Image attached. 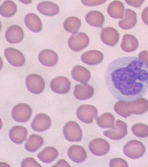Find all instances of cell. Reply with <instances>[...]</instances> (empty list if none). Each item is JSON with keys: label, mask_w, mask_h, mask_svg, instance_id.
I'll use <instances>...</instances> for the list:
<instances>
[{"label": "cell", "mask_w": 148, "mask_h": 167, "mask_svg": "<svg viewBox=\"0 0 148 167\" xmlns=\"http://www.w3.org/2000/svg\"><path fill=\"white\" fill-rule=\"evenodd\" d=\"M105 80L115 98L127 102L137 101L148 91V65L135 56L117 58L108 66Z\"/></svg>", "instance_id": "1"}, {"label": "cell", "mask_w": 148, "mask_h": 167, "mask_svg": "<svg viewBox=\"0 0 148 167\" xmlns=\"http://www.w3.org/2000/svg\"><path fill=\"white\" fill-rule=\"evenodd\" d=\"M123 152L125 155L129 158L136 159L144 155L145 152V148L140 141L133 140L129 141L125 145Z\"/></svg>", "instance_id": "2"}, {"label": "cell", "mask_w": 148, "mask_h": 167, "mask_svg": "<svg viewBox=\"0 0 148 167\" xmlns=\"http://www.w3.org/2000/svg\"><path fill=\"white\" fill-rule=\"evenodd\" d=\"M65 138L70 142H79L82 133L79 125L74 121H69L65 124L63 130Z\"/></svg>", "instance_id": "3"}, {"label": "cell", "mask_w": 148, "mask_h": 167, "mask_svg": "<svg viewBox=\"0 0 148 167\" xmlns=\"http://www.w3.org/2000/svg\"><path fill=\"white\" fill-rule=\"evenodd\" d=\"M98 110L94 106L88 104L83 105L77 109L76 115L81 121L86 123H90L97 117Z\"/></svg>", "instance_id": "4"}, {"label": "cell", "mask_w": 148, "mask_h": 167, "mask_svg": "<svg viewBox=\"0 0 148 167\" xmlns=\"http://www.w3.org/2000/svg\"><path fill=\"white\" fill-rule=\"evenodd\" d=\"M32 109L28 104L20 103L15 105L11 112L12 117L14 120L20 122H24L30 119Z\"/></svg>", "instance_id": "5"}, {"label": "cell", "mask_w": 148, "mask_h": 167, "mask_svg": "<svg viewBox=\"0 0 148 167\" xmlns=\"http://www.w3.org/2000/svg\"><path fill=\"white\" fill-rule=\"evenodd\" d=\"M89 39L84 33L79 32L72 35L68 40V45L72 51L79 52L86 47L88 45Z\"/></svg>", "instance_id": "6"}, {"label": "cell", "mask_w": 148, "mask_h": 167, "mask_svg": "<svg viewBox=\"0 0 148 167\" xmlns=\"http://www.w3.org/2000/svg\"><path fill=\"white\" fill-rule=\"evenodd\" d=\"M25 83L28 90L35 94L41 93L45 87L43 78L40 75L35 74L28 75L26 78Z\"/></svg>", "instance_id": "7"}, {"label": "cell", "mask_w": 148, "mask_h": 167, "mask_svg": "<svg viewBox=\"0 0 148 167\" xmlns=\"http://www.w3.org/2000/svg\"><path fill=\"white\" fill-rule=\"evenodd\" d=\"M113 129L104 131V135L110 139L117 140L123 139L127 134V125L120 120L116 121L115 127Z\"/></svg>", "instance_id": "8"}, {"label": "cell", "mask_w": 148, "mask_h": 167, "mask_svg": "<svg viewBox=\"0 0 148 167\" xmlns=\"http://www.w3.org/2000/svg\"><path fill=\"white\" fill-rule=\"evenodd\" d=\"M88 148L91 152L97 156H102L106 155L110 149L108 142L105 139L99 138L92 140L88 145Z\"/></svg>", "instance_id": "9"}, {"label": "cell", "mask_w": 148, "mask_h": 167, "mask_svg": "<svg viewBox=\"0 0 148 167\" xmlns=\"http://www.w3.org/2000/svg\"><path fill=\"white\" fill-rule=\"evenodd\" d=\"M71 82L66 77L58 76L53 79L50 83V87L54 92L60 94L67 93L70 90Z\"/></svg>", "instance_id": "10"}, {"label": "cell", "mask_w": 148, "mask_h": 167, "mask_svg": "<svg viewBox=\"0 0 148 167\" xmlns=\"http://www.w3.org/2000/svg\"><path fill=\"white\" fill-rule=\"evenodd\" d=\"M4 55L8 62L15 67H21L25 62V58L23 54L18 50L11 47L5 48Z\"/></svg>", "instance_id": "11"}, {"label": "cell", "mask_w": 148, "mask_h": 167, "mask_svg": "<svg viewBox=\"0 0 148 167\" xmlns=\"http://www.w3.org/2000/svg\"><path fill=\"white\" fill-rule=\"evenodd\" d=\"M51 125L50 117L44 113H40L34 117L31 124V127L34 131L43 132L48 129Z\"/></svg>", "instance_id": "12"}, {"label": "cell", "mask_w": 148, "mask_h": 167, "mask_svg": "<svg viewBox=\"0 0 148 167\" xmlns=\"http://www.w3.org/2000/svg\"><path fill=\"white\" fill-rule=\"evenodd\" d=\"M119 38L118 31L115 28L111 27L103 28L100 34V38L105 44L112 47L116 44Z\"/></svg>", "instance_id": "13"}, {"label": "cell", "mask_w": 148, "mask_h": 167, "mask_svg": "<svg viewBox=\"0 0 148 167\" xmlns=\"http://www.w3.org/2000/svg\"><path fill=\"white\" fill-rule=\"evenodd\" d=\"M126 106L127 112L130 115L131 113L142 114L148 109V101L145 99L141 98L134 102H126Z\"/></svg>", "instance_id": "14"}, {"label": "cell", "mask_w": 148, "mask_h": 167, "mask_svg": "<svg viewBox=\"0 0 148 167\" xmlns=\"http://www.w3.org/2000/svg\"><path fill=\"white\" fill-rule=\"evenodd\" d=\"M5 37L6 40L10 43H18L21 42L24 38V32L20 26L17 25H12L7 29Z\"/></svg>", "instance_id": "15"}, {"label": "cell", "mask_w": 148, "mask_h": 167, "mask_svg": "<svg viewBox=\"0 0 148 167\" xmlns=\"http://www.w3.org/2000/svg\"><path fill=\"white\" fill-rule=\"evenodd\" d=\"M94 92V89L88 84H78L75 86L73 94L77 99L85 100L91 97Z\"/></svg>", "instance_id": "16"}, {"label": "cell", "mask_w": 148, "mask_h": 167, "mask_svg": "<svg viewBox=\"0 0 148 167\" xmlns=\"http://www.w3.org/2000/svg\"><path fill=\"white\" fill-rule=\"evenodd\" d=\"M38 58L42 65L48 67H52L56 64L58 58L57 54L54 51L45 49L40 53Z\"/></svg>", "instance_id": "17"}, {"label": "cell", "mask_w": 148, "mask_h": 167, "mask_svg": "<svg viewBox=\"0 0 148 167\" xmlns=\"http://www.w3.org/2000/svg\"><path fill=\"white\" fill-rule=\"evenodd\" d=\"M67 154L71 160L77 163L84 161L87 157L85 149L82 146L78 145L71 146L68 150Z\"/></svg>", "instance_id": "18"}, {"label": "cell", "mask_w": 148, "mask_h": 167, "mask_svg": "<svg viewBox=\"0 0 148 167\" xmlns=\"http://www.w3.org/2000/svg\"><path fill=\"white\" fill-rule=\"evenodd\" d=\"M27 130L24 127L15 125L10 130L9 136L11 140L17 144L22 143L26 139Z\"/></svg>", "instance_id": "19"}, {"label": "cell", "mask_w": 148, "mask_h": 167, "mask_svg": "<svg viewBox=\"0 0 148 167\" xmlns=\"http://www.w3.org/2000/svg\"><path fill=\"white\" fill-rule=\"evenodd\" d=\"M103 58V54L97 50L88 51L82 54L81 56L82 61L89 65H95L100 63Z\"/></svg>", "instance_id": "20"}, {"label": "cell", "mask_w": 148, "mask_h": 167, "mask_svg": "<svg viewBox=\"0 0 148 167\" xmlns=\"http://www.w3.org/2000/svg\"><path fill=\"white\" fill-rule=\"evenodd\" d=\"M136 23V13L132 10L127 8L125 9L124 18L118 22V25L121 28L127 30L134 27Z\"/></svg>", "instance_id": "21"}, {"label": "cell", "mask_w": 148, "mask_h": 167, "mask_svg": "<svg viewBox=\"0 0 148 167\" xmlns=\"http://www.w3.org/2000/svg\"><path fill=\"white\" fill-rule=\"evenodd\" d=\"M71 75L75 80L83 84L87 83L91 77L89 70L80 65H76L73 68Z\"/></svg>", "instance_id": "22"}, {"label": "cell", "mask_w": 148, "mask_h": 167, "mask_svg": "<svg viewBox=\"0 0 148 167\" xmlns=\"http://www.w3.org/2000/svg\"><path fill=\"white\" fill-rule=\"evenodd\" d=\"M38 11L41 14L47 16L55 15L59 11L58 5L50 1H43L40 2L37 7Z\"/></svg>", "instance_id": "23"}, {"label": "cell", "mask_w": 148, "mask_h": 167, "mask_svg": "<svg viewBox=\"0 0 148 167\" xmlns=\"http://www.w3.org/2000/svg\"><path fill=\"white\" fill-rule=\"evenodd\" d=\"M24 22L27 28L33 32H38L42 29V22L39 17L34 13L27 14L24 18Z\"/></svg>", "instance_id": "24"}, {"label": "cell", "mask_w": 148, "mask_h": 167, "mask_svg": "<svg viewBox=\"0 0 148 167\" xmlns=\"http://www.w3.org/2000/svg\"><path fill=\"white\" fill-rule=\"evenodd\" d=\"M87 23L91 26L101 28L105 21L103 14L97 11H92L88 13L85 17Z\"/></svg>", "instance_id": "25"}, {"label": "cell", "mask_w": 148, "mask_h": 167, "mask_svg": "<svg viewBox=\"0 0 148 167\" xmlns=\"http://www.w3.org/2000/svg\"><path fill=\"white\" fill-rule=\"evenodd\" d=\"M138 44V41L134 36L131 34H126L123 36L121 47L124 51L131 52L137 49Z\"/></svg>", "instance_id": "26"}, {"label": "cell", "mask_w": 148, "mask_h": 167, "mask_svg": "<svg viewBox=\"0 0 148 167\" xmlns=\"http://www.w3.org/2000/svg\"><path fill=\"white\" fill-rule=\"evenodd\" d=\"M124 6L122 2L118 1L112 2L108 5L107 12L112 18H121L124 11Z\"/></svg>", "instance_id": "27"}, {"label": "cell", "mask_w": 148, "mask_h": 167, "mask_svg": "<svg viewBox=\"0 0 148 167\" xmlns=\"http://www.w3.org/2000/svg\"><path fill=\"white\" fill-rule=\"evenodd\" d=\"M58 154L56 149L49 146L45 148L39 152L37 155V157L43 162L49 163L57 157Z\"/></svg>", "instance_id": "28"}, {"label": "cell", "mask_w": 148, "mask_h": 167, "mask_svg": "<svg viewBox=\"0 0 148 167\" xmlns=\"http://www.w3.org/2000/svg\"><path fill=\"white\" fill-rule=\"evenodd\" d=\"M44 141L41 136L34 134L31 135L27 140L25 145V149L30 152L37 150L43 144Z\"/></svg>", "instance_id": "29"}, {"label": "cell", "mask_w": 148, "mask_h": 167, "mask_svg": "<svg viewBox=\"0 0 148 167\" xmlns=\"http://www.w3.org/2000/svg\"><path fill=\"white\" fill-rule=\"evenodd\" d=\"M81 25V21L78 17L71 16L64 21L63 26L65 30L72 34L76 33Z\"/></svg>", "instance_id": "30"}, {"label": "cell", "mask_w": 148, "mask_h": 167, "mask_svg": "<svg viewBox=\"0 0 148 167\" xmlns=\"http://www.w3.org/2000/svg\"><path fill=\"white\" fill-rule=\"evenodd\" d=\"M114 117L112 114L106 112L98 117L96 121L98 125L102 128L114 129Z\"/></svg>", "instance_id": "31"}, {"label": "cell", "mask_w": 148, "mask_h": 167, "mask_svg": "<svg viewBox=\"0 0 148 167\" xmlns=\"http://www.w3.org/2000/svg\"><path fill=\"white\" fill-rule=\"evenodd\" d=\"M17 7L14 2L10 0L5 1L0 8V14L7 18L14 15L17 12Z\"/></svg>", "instance_id": "32"}, {"label": "cell", "mask_w": 148, "mask_h": 167, "mask_svg": "<svg viewBox=\"0 0 148 167\" xmlns=\"http://www.w3.org/2000/svg\"><path fill=\"white\" fill-rule=\"evenodd\" d=\"M131 130L136 136L144 138L148 136V126L144 124H136L132 127Z\"/></svg>", "instance_id": "33"}, {"label": "cell", "mask_w": 148, "mask_h": 167, "mask_svg": "<svg viewBox=\"0 0 148 167\" xmlns=\"http://www.w3.org/2000/svg\"><path fill=\"white\" fill-rule=\"evenodd\" d=\"M110 166L111 167L128 166L127 162L121 158H116L111 159L110 161Z\"/></svg>", "instance_id": "34"}, {"label": "cell", "mask_w": 148, "mask_h": 167, "mask_svg": "<svg viewBox=\"0 0 148 167\" xmlns=\"http://www.w3.org/2000/svg\"><path fill=\"white\" fill-rule=\"evenodd\" d=\"M21 166L23 167H41L34 158L31 157H28L24 159L21 162Z\"/></svg>", "instance_id": "35"}, {"label": "cell", "mask_w": 148, "mask_h": 167, "mask_svg": "<svg viewBox=\"0 0 148 167\" xmlns=\"http://www.w3.org/2000/svg\"><path fill=\"white\" fill-rule=\"evenodd\" d=\"M106 0H82V3L87 6H95L104 3Z\"/></svg>", "instance_id": "36"}, {"label": "cell", "mask_w": 148, "mask_h": 167, "mask_svg": "<svg viewBox=\"0 0 148 167\" xmlns=\"http://www.w3.org/2000/svg\"><path fill=\"white\" fill-rule=\"evenodd\" d=\"M128 5L137 8H140L144 0H125Z\"/></svg>", "instance_id": "37"}, {"label": "cell", "mask_w": 148, "mask_h": 167, "mask_svg": "<svg viewBox=\"0 0 148 167\" xmlns=\"http://www.w3.org/2000/svg\"><path fill=\"white\" fill-rule=\"evenodd\" d=\"M141 16L143 22L148 25V7L143 10L142 12Z\"/></svg>", "instance_id": "38"}, {"label": "cell", "mask_w": 148, "mask_h": 167, "mask_svg": "<svg viewBox=\"0 0 148 167\" xmlns=\"http://www.w3.org/2000/svg\"><path fill=\"white\" fill-rule=\"evenodd\" d=\"M139 57L148 65V54L146 51H143L139 54Z\"/></svg>", "instance_id": "39"}, {"label": "cell", "mask_w": 148, "mask_h": 167, "mask_svg": "<svg viewBox=\"0 0 148 167\" xmlns=\"http://www.w3.org/2000/svg\"><path fill=\"white\" fill-rule=\"evenodd\" d=\"M53 167H70L69 163L64 159H60Z\"/></svg>", "instance_id": "40"}]
</instances>
